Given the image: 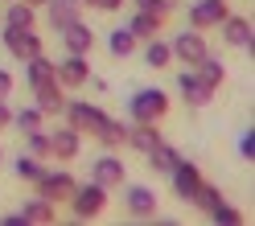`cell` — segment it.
Instances as JSON below:
<instances>
[{"mask_svg":"<svg viewBox=\"0 0 255 226\" xmlns=\"http://www.w3.org/2000/svg\"><path fill=\"white\" fill-rule=\"evenodd\" d=\"M144 62L152 70H165L169 62H173V50H169V41H161V37H148V45H144Z\"/></svg>","mask_w":255,"mask_h":226,"instance_id":"484cf974","label":"cell"},{"mask_svg":"<svg viewBox=\"0 0 255 226\" xmlns=\"http://www.w3.org/2000/svg\"><path fill=\"white\" fill-rule=\"evenodd\" d=\"M54 78L62 83V91L87 87V78H91V62H87V54H66V58L54 66Z\"/></svg>","mask_w":255,"mask_h":226,"instance_id":"52a82bcc","label":"cell"},{"mask_svg":"<svg viewBox=\"0 0 255 226\" xmlns=\"http://www.w3.org/2000/svg\"><path fill=\"white\" fill-rule=\"evenodd\" d=\"M165 29V17H156V12H132V21H128V33H132L136 41H148V37H161Z\"/></svg>","mask_w":255,"mask_h":226,"instance_id":"d6986e66","label":"cell"},{"mask_svg":"<svg viewBox=\"0 0 255 226\" xmlns=\"http://www.w3.org/2000/svg\"><path fill=\"white\" fill-rule=\"evenodd\" d=\"M12 87H17V78H12L8 70H0V99H8V95H12Z\"/></svg>","mask_w":255,"mask_h":226,"instance_id":"d590c367","label":"cell"},{"mask_svg":"<svg viewBox=\"0 0 255 226\" xmlns=\"http://www.w3.org/2000/svg\"><path fill=\"white\" fill-rule=\"evenodd\" d=\"M132 4H136L140 12H156V17H169L177 0H132Z\"/></svg>","mask_w":255,"mask_h":226,"instance_id":"d6a6232c","label":"cell"},{"mask_svg":"<svg viewBox=\"0 0 255 226\" xmlns=\"http://www.w3.org/2000/svg\"><path fill=\"white\" fill-rule=\"evenodd\" d=\"M239 156H243L247 165H251V160H255V132H251V127H247L243 136H239Z\"/></svg>","mask_w":255,"mask_h":226,"instance_id":"e575fe53","label":"cell"},{"mask_svg":"<svg viewBox=\"0 0 255 226\" xmlns=\"http://www.w3.org/2000/svg\"><path fill=\"white\" fill-rule=\"evenodd\" d=\"M45 17H50V29L62 33L70 21L83 17V4H78V0H45Z\"/></svg>","mask_w":255,"mask_h":226,"instance_id":"ac0fdd59","label":"cell"},{"mask_svg":"<svg viewBox=\"0 0 255 226\" xmlns=\"http://www.w3.org/2000/svg\"><path fill=\"white\" fill-rule=\"evenodd\" d=\"M25 66H29V70H25V83H29V87H41V83H50V78H54V62L45 58V50L33 54Z\"/></svg>","mask_w":255,"mask_h":226,"instance_id":"cb8c5ba5","label":"cell"},{"mask_svg":"<svg viewBox=\"0 0 255 226\" xmlns=\"http://www.w3.org/2000/svg\"><path fill=\"white\" fill-rule=\"evenodd\" d=\"M0 165H4V152H0Z\"/></svg>","mask_w":255,"mask_h":226,"instance_id":"f35d334b","label":"cell"},{"mask_svg":"<svg viewBox=\"0 0 255 226\" xmlns=\"http://www.w3.org/2000/svg\"><path fill=\"white\" fill-rule=\"evenodd\" d=\"M177 91H181V103H189V107H206V103L214 99V91L206 87L194 70H181L177 74Z\"/></svg>","mask_w":255,"mask_h":226,"instance_id":"5bb4252c","label":"cell"},{"mask_svg":"<svg viewBox=\"0 0 255 226\" xmlns=\"http://www.w3.org/2000/svg\"><path fill=\"white\" fill-rule=\"evenodd\" d=\"M194 74H198V78H202V83L210 87V91H218L222 83H227V66H222L218 58H210V54H206V58L198 62V66H194Z\"/></svg>","mask_w":255,"mask_h":226,"instance_id":"603a6c76","label":"cell"},{"mask_svg":"<svg viewBox=\"0 0 255 226\" xmlns=\"http://www.w3.org/2000/svg\"><path fill=\"white\" fill-rule=\"evenodd\" d=\"M0 41H4V50L17 58V62H29L33 54L45 50L41 37H37V29H4V33H0Z\"/></svg>","mask_w":255,"mask_h":226,"instance_id":"ba28073f","label":"cell"},{"mask_svg":"<svg viewBox=\"0 0 255 226\" xmlns=\"http://www.w3.org/2000/svg\"><path fill=\"white\" fill-rule=\"evenodd\" d=\"M33 25H37V8H29L25 0L4 4V29H33Z\"/></svg>","mask_w":255,"mask_h":226,"instance_id":"44dd1931","label":"cell"},{"mask_svg":"<svg viewBox=\"0 0 255 226\" xmlns=\"http://www.w3.org/2000/svg\"><path fill=\"white\" fill-rule=\"evenodd\" d=\"M74 173H66V169H50V173H41L37 181H33V189H37V198H45V202H70V193H74Z\"/></svg>","mask_w":255,"mask_h":226,"instance_id":"277c9868","label":"cell"},{"mask_svg":"<svg viewBox=\"0 0 255 226\" xmlns=\"http://www.w3.org/2000/svg\"><path fill=\"white\" fill-rule=\"evenodd\" d=\"M62 41H66V54H91L95 33H91V25L78 17V21H70L66 29H62Z\"/></svg>","mask_w":255,"mask_h":226,"instance_id":"2e32d148","label":"cell"},{"mask_svg":"<svg viewBox=\"0 0 255 226\" xmlns=\"http://www.w3.org/2000/svg\"><path fill=\"white\" fill-rule=\"evenodd\" d=\"M222 41L227 45H235V50H255V25L247 21V17H235V12H227V17H222Z\"/></svg>","mask_w":255,"mask_h":226,"instance_id":"9c48e42d","label":"cell"},{"mask_svg":"<svg viewBox=\"0 0 255 226\" xmlns=\"http://www.w3.org/2000/svg\"><path fill=\"white\" fill-rule=\"evenodd\" d=\"M169 177H173V193H177L181 202H194V193L202 185V169L194 160H177V165L169 169Z\"/></svg>","mask_w":255,"mask_h":226,"instance_id":"30bf717a","label":"cell"},{"mask_svg":"<svg viewBox=\"0 0 255 226\" xmlns=\"http://www.w3.org/2000/svg\"><path fill=\"white\" fill-rule=\"evenodd\" d=\"M17 214H21L25 226H50V222H58V206L45 202V198H29Z\"/></svg>","mask_w":255,"mask_h":226,"instance_id":"9a60e30c","label":"cell"},{"mask_svg":"<svg viewBox=\"0 0 255 226\" xmlns=\"http://www.w3.org/2000/svg\"><path fill=\"white\" fill-rule=\"evenodd\" d=\"M12 173H17V181H29V185H33V181H37V177H41L45 169H41V160H37L33 152H25V156H17Z\"/></svg>","mask_w":255,"mask_h":226,"instance_id":"83f0119b","label":"cell"},{"mask_svg":"<svg viewBox=\"0 0 255 226\" xmlns=\"http://www.w3.org/2000/svg\"><path fill=\"white\" fill-rule=\"evenodd\" d=\"M231 12V4L227 0H194L189 4V29H198V33H210V29H218L222 25V17Z\"/></svg>","mask_w":255,"mask_h":226,"instance_id":"5b68a950","label":"cell"},{"mask_svg":"<svg viewBox=\"0 0 255 226\" xmlns=\"http://www.w3.org/2000/svg\"><path fill=\"white\" fill-rule=\"evenodd\" d=\"M25 144H29V152H33L37 160H50V132H45V127L25 132Z\"/></svg>","mask_w":255,"mask_h":226,"instance_id":"4dcf8cb0","label":"cell"},{"mask_svg":"<svg viewBox=\"0 0 255 226\" xmlns=\"http://www.w3.org/2000/svg\"><path fill=\"white\" fill-rule=\"evenodd\" d=\"M136 45H140V41L128 33V29H111V33H107V50H111V58H132Z\"/></svg>","mask_w":255,"mask_h":226,"instance_id":"d4e9b609","label":"cell"},{"mask_svg":"<svg viewBox=\"0 0 255 226\" xmlns=\"http://www.w3.org/2000/svg\"><path fill=\"white\" fill-rule=\"evenodd\" d=\"M0 4H8V0H0Z\"/></svg>","mask_w":255,"mask_h":226,"instance_id":"ab89813d","label":"cell"},{"mask_svg":"<svg viewBox=\"0 0 255 226\" xmlns=\"http://www.w3.org/2000/svg\"><path fill=\"white\" fill-rule=\"evenodd\" d=\"M25 4H29V8H45V0H25Z\"/></svg>","mask_w":255,"mask_h":226,"instance_id":"74e56055","label":"cell"},{"mask_svg":"<svg viewBox=\"0 0 255 226\" xmlns=\"http://www.w3.org/2000/svg\"><path fill=\"white\" fill-rule=\"evenodd\" d=\"M218 202H227V198H222V189H218V185H206V181H202V185H198V193H194V202H189V206H198L202 214H210V210H214Z\"/></svg>","mask_w":255,"mask_h":226,"instance_id":"f1b7e54d","label":"cell"},{"mask_svg":"<svg viewBox=\"0 0 255 226\" xmlns=\"http://www.w3.org/2000/svg\"><path fill=\"white\" fill-rule=\"evenodd\" d=\"M62 111H66V123L74 127L78 136H99L103 127H107V119H111L99 103H83V99H66Z\"/></svg>","mask_w":255,"mask_h":226,"instance_id":"7a4b0ae2","label":"cell"},{"mask_svg":"<svg viewBox=\"0 0 255 226\" xmlns=\"http://www.w3.org/2000/svg\"><path fill=\"white\" fill-rule=\"evenodd\" d=\"M144 156H148V169H152V173H169V169L181 160V152L173 148V144H165V140H161V144H152Z\"/></svg>","mask_w":255,"mask_h":226,"instance_id":"7402d4cb","label":"cell"},{"mask_svg":"<svg viewBox=\"0 0 255 226\" xmlns=\"http://www.w3.org/2000/svg\"><path fill=\"white\" fill-rule=\"evenodd\" d=\"M173 50V62H181V66H198V62L210 54V45H206V37L198 33V29H185V33H177L169 41Z\"/></svg>","mask_w":255,"mask_h":226,"instance_id":"8992f818","label":"cell"},{"mask_svg":"<svg viewBox=\"0 0 255 226\" xmlns=\"http://www.w3.org/2000/svg\"><path fill=\"white\" fill-rule=\"evenodd\" d=\"M91 181H99L103 189H116V185H124V181H128V169H124V160H120L116 152L99 156V160H95V169H91Z\"/></svg>","mask_w":255,"mask_h":226,"instance_id":"7c38bea8","label":"cell"},{"mask_svg":"<svg viewBox=\"0 0 255 226\" xmlns=\"http://www.w3.org/2000/svg\"><path fill=\"white\" fill-rule=\"evenodd\" d=\"M161 140H165V136H161V123H132L124 144H132L136 152H148L152 144H161Z\"/></svg>","mask_w":255,"mask_h":226,"instance_id":"ffe728a7","label":"cell"},{"mask_svg":"<svg viewBox=\"0 0 255 226\" xmlns=\"http://www.w3.org/2000/svg\"><path fill=\"white\" fill-rule=\"evenodd\" d=\"M33 103L45 111V115H58V111L66 107V91H62V83H58V78H50V83L33 87Z\"/></svg>","mask_w":255,"mask_h":226,"instance_id":"e0dca14e","label":"cell"},{"mask_svg":"<svg viewBox=\"0 0 255 226\" xmlns=\"http://www.w3.org/2000/svg\"><path fill=\"white\" fill-rule=\"evenodd\" d=\"M95 140H99L103 148H120V144L128 140V123H120V119H107V127H103V132L95 136Z\"/></svg>","mask_w":255,"mask_h":226,"instance_id":"f546056e","label":"cell"},{"mask_svg":"<svg viewBox=\"0 0 255 226\" xmlns=\"http://www.w3.org/2000/svg\"><path fill=\"white\" fill-rule=\"evenodd\" d=\"M12 127V107H8V99H0V132H8Z\"/></svg>","mask_w":255,"mask_h":226,"instance_id":"8d00e7d4","label":"cell"},{"mask_svg":"<svg viewBox=\"0 0 255 226\" xmlns=\"http://www.w3.org/2000/svg\"><path fill=\"white\" fill-rule=\"evenodd\" d=\"M78 148H83V136L74 132V127H58V132H50V156L62 160V165H70V160L78 156Z\"/></svg>","mask_w":255,"mask_h":226,"instance_id":"4fadbf2b","label":"cell"},{"mask_svg":"<svg viewBox=\"0 0 255 226\" xmlns=\"http://www.w3.org/2000/svg\"><path fill=\"white\" fill-rule=\"evenodd\" d=\"M83 8H95V12H116V8H124L128 0H78Z\"/></svg>","mask_w":255,"mask_h":226,"instance_id":"836d02e7","label":"cell"},{"mask_svg":"<svg viewBox=\"0 0 255 226\" xmlns=\"http://www.w3.org/2000/svg\"><path fill=\"white\" fill-rule=\"evenodd\" d=\"M128 111H132V123H161L169 115V95L161 87H140L128 103Z\"/></svg>","mask_w":255,"mask_h":226,"instance_id":"6da1fadb","label":"cell"},{"mask_svg":"<svg viewBox=\"0 0 255 226\" xmlns=\"http://www.w3.org/2000/svg\"><path fill=\"white\" fill-rule=\"evenodd\" d=\"M12 127L17 132H33V127H45V111L33 103V107H21V111H12Z\"/></svg>","mask_w":255,"mask_h":226,"instance_id":"4316f807","label":"cell"},{"mask_svg":"<svg viewBox=\"0 0 255 226\" xmlns=\"http://www.w3.org/2000/svg\"><path fill=\"white\" fill-rule=\"evenodd\" d=\"M124 210H128V218H152L156 214V189H148V185H128V193H124Z\"/></svg>","mask_w":255,"mask_h":226,"instance_id":"8fae6325","label":"cell"},{"mask_svg":"<svg viewBox=\"0 0 255 226\" xmlns=\"http://www.w3.org/2000/svg\"><path fill=\"white\" fill-rule=\"evenodd\" d=\"M107 193H111V189H103L99 181L74 185V193H70V218H78V222H91V218H99L103 210H107Z\"/></svg>","mask_w":255,"mask_h":226,"instance_id":"3957f363","label":"cell"},{"mask_svg":"<svg viewBox=\"0 0 255 226\" xmlns=\"http://www.w3.org/2000/svg\"><path fill=\"white\" fill-rule=\"evenodd\" d=\"M210 218L222 222V226H239V222H243V210H239V206H227V202H218V206L210 210Z\"/></svg>","mask_w":255,"mask_h":226,"instance_id":"1f68e13d","label":"cell"}]
</instances>
